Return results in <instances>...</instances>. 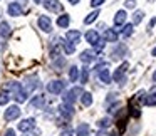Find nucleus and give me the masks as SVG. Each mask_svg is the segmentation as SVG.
I'll list each match as a JSON object with an SVG mask.
<instances>
[{
	"label": "nucleus",
	"instance_id": "6",
	"mask_svg": "<svg viewBox=\"0 0 156 136\" xmlns=\"http://www.w3.org/2000/svg\"><path fill=\"white\" fill-rule=\"evenodd\" d=\"M35 126V119L34 118H27V119H22L20 123L17 124L19 131H29V129H32Z\"/></svg>",
	"mask_w": 156,
	"mask_h": 136
},
{
	"label": "nucleus",
	"instance_id": "20",
	"mask_svg": "<svg viewBox=\"0 0 156 136\" xmlns=\"http://www.w3.org/2000/svg\"><path fill=\"white\" fill-rule=\"evenodd\" d=\"M9 35H10V25H9L7 22H2V24H0V37L7 39Z\"/></svg>",
	"mask_w": 156,
	"mask_h": 136
},
{
	"label": "nucleus",
	"instance_id": "16",
	"mask_svg": "<svg viewBox=\"0 0 156 136\" xmlns=\"http://www.w3.org/2000/svg\"><path fill=\"white\" fill-rule=\"evenodd\" d=\"M124 22H126V12L124 10L116 12V15H114V25H116V27H121Z\"/></svg>",
	"mask_w": 156,
	"mask_h": 136
},
{
	"label": "nucleus",
	"instance_id": "38",
	"mask_svg": "<svg viewBox=\"0 0 156 136\" xmlns=\"http://www.w3.org/2000/svg\"><path fill=\"white\" fill-rule=\"evenodd\" d=\"M67 2H71V4H77L79 0H67Z\"/></svg>",
	"mask_w": 156,
	"mask_h": 136
},
{
	"label": "nucleus",
	"instance_id": "14",
	"mask_svg": "<svg viewBox=\"0 0 156 136\" xmlns=\"http://www.w3.org/2000/svg\"><path fill=\"white\" fill-rule=\"evenodd\" d=\"M59 113H61L62 116H66V118H71V116L74 114V109H72L71 104H61L59 106Z\"/></svg>",
	"mask_w": 156,
	"mask_h": 136
},
{
	"label": "nucleus",
	"instance_id": "27",
	"mask_svg": "<svg viewBox=\"0 0 156 136\" xmlns=\"http://www.w3.org/2000/svg\"><path fill=\"white\" fill-rule=\"evenodd\" d=\"M144 104H146V106H156V92L149 94L148 98L144 99Z\"/></svg>",
	"mask_w": 156,
	"mask_h": 136
},
{
	"label": "nucleus",
	"instance_id": "2",
	"mask_svg": "<svg viewBox=\"0 0 156 136\" xmlns=\"http://www.w3.org/2000/svg\"><path fill=\"white\" fill-rule=\"evenodd\" d=\"M79 94H82V89H81V88H74V89H71V91L64 92V96H62V101H64V104H71V106H72V102H74L76 99L79 98Z\"/></svg>",
	"mask_w": 156,
	"mask_h": 136
},
{
	"label": "nucleus",
	"instance_id": "28",
	"mask_svg": "<svg viewBox=\"0 0 156 136\" xmlns=\"http://www.w3.org/2000/svg\"><path fill=\"white\" fill-rule=\"evenodd\" d=\"M9 99H10V94L7 91H2L0 92V104H7Z\"/></svg>",
	"mask_w": 156,
	"mask_h": 136
},
{
	"label": "nucleus",
	"instance_id": "19",
	"mask_svg": "<svg viewBox=\"0 0 156 136\" xmlns=\"http://www.w3.org/2000/svg\"><path fill=\"white\" fill-rule=\"evenodd\" d=\"M124 54H126V47H124V45H118V47L112 51V55H111V57L116 61V59H121Z\"/></svg>",
	"mask_w": 156,
	"mask_h": 136
},
{
	"label": "nucleus",
	"instance_id": "18",
	"mask_svg": "<svg viewBox=\"0 0 156 136\" xmlns=\"http://www.w3.org/2000/svg\"><path fill=\"white\" fill-rule=\"evenodd\" d=\"M44 104H45V98H44V96H35V98L30 101V108H35V109L42 108Z\"/></svg>",
	"mask_w": 156,
	"mask_h": 136
},
{
	"label": "nucleus",
	"instance_id": "3",
	"mask_svg": "<svg viewBox=\"0 0 156 136\" xmlns=\"http://www.w3.org/2000/svg\"><path fill=\"white\" fill-rule=\"evenodd\" d=\"M66 89V82L61 81V79H57V81H51L47 84V91L52 92V94H59V92H62Z\"/></svg>",
	"mask_w": 156,
	"mask_h": 136
},
{
	"label": "nucleus",
	"instance_id": "7",
	"mask_svg": "<svg viewBox=\"0 0 156 136\" xmlns=\"http://www.w3.org/2000/svg\"><path fill=\"white\" fill-rule=\"evenodd\" d=\"M39 27H41L44 32H51V30H52V22H51V19L45 17V15L39 17Z\"/></svg>",
	"mask_w": 156,
	"mask_h": 136
},
{
	"label": "nucleus",
	"instance_id": "26",
	"mask_svg": "<svg viewBox=\"0 0 156 136\" xmlns=\"http://www.w3.org/2000/svg\"><path fill=\"white\" fill-rule=\"evenodd\" d=\"M98 17H99V12H98V10H94V12H91V14H89V15H87V17H86V19H84V24H86V25H89V24H92V22H94V20H96V19H98Z\"/></svg>",
	"mask_w": 156,
	"mask_h": 136
},
{
	"label": "nucleus",
	"instance_id": "9",
	"mask_svg": "<svg viewBox=\"0 0 156 136\" xmlns=\"http://www.w3.org/2000/svg\"><path fill=\"white\" fill-rule=\"evenodd\" d=\"M81 61L84 62V64H91V62H94V59H96V52L94 51H84V52H81Z\"/></svg>",
	"mask_w": 156,
	"mask_h": 136
},
{
	"label": "nucleus",
	"instance_id": "4",
	"mask_svg": "<svg viewBox=\"0 0 156 136\" xmlns=\"http://www.w3.org/2000/svg\"><path fill=\"white\" fill-rule=\"evenodd\" d=\"M98 76L102 81V84H109L111 82V76H109V69L108 64H99L98 66Z\"/></svg>",
	"mask_w": 156,
	"mask_h": 136
},
{
	"label": "nucleus",
	"instance_id": "34",
	"mask_svg": "<svg viewBox=\"0 0 156 136\" xmlns=\"http://www.w3.org/2000/svg\"><path fill=\"white\" fill-rule=\"evenodd\" d=\"M134 5H136L134 0H126V2H124V7L126 9H134Z\"/></svg>",
	"mask_w": 156,
	"mask_h": 136
},
{
	"label": "nucleus",
	"instance_id": "22",
	"mask_svg": "<svg viewBox=\"0 0 156 136\" xmlns=\"http://www.w3.org/2000/svg\"><path fill=\"white\" fill-rule=\"evenodd\" d=\"M76 133H77V136H87L89 134V126L86 124V123H81V124L77 126V129H76Z\"/></svg>",
	"mask_w": 156,
	"mask_h": 136
},
{
	"label": "nucleus",
	"instance_id": "39",
	"mask_svg": "<svg viewBox=\"0 0 156 136\" xmlns=\"http://www.w3.org/2000/svg\"><path fill=\"white\" fill-rule=\"evenodd\" d=\"M153 55H156V47H154V49H153Z\"/></svg>",
	"mask_w": 156,
	"mask_h": 136
},
{
	"label": "nucleus",
	"instance_id": "17",
	"mask_svg": "<svg viewBox=\"0 0 156 136\" xmlns=\"http://www.w3.org/2000/svg\"><path fill=\"white\" fill-rule=\"evenodd\" d=\"M86 41H87L91 45L98 44L99 42V34L96 30H87V34H86Z\"/></svg>",
	"mask_w": 156,
	"mask_h": 136
},
{
	"label": "nucleus",
	"instance_id": "31",
	"mask_svg": "<svg viewBox=\"0 0 156 136\" xmlns=\"http://www.w3.org/2000/svg\"><path fill=\"white\" fill-rule=\"evenodd\" d=\"M87 79H89V69H82V74H81V82H82V84H87Z\"/></svg>",
	"mask_w": 156,
	"mask_h": 136
},
{
	"label": "nucleus",
	"instance_id": "5",
	"mask_svg": "<svg viewBox=\"0 0 156 136\" xmlns=\"http://www.w3.org/2000/svg\"><path fill=\"white\" fill-rule=\"evenodd\" d=\"M19 116H20V108L15 104V106H10V108L5 111V116H4V118L7 119V121H14V119L19 118Z\"/></svg>",
	"mask_w": 156,
	"mask_h": 136
},
{
	"label": "nucleus",
	"instance_id": "23",
	"mask_svg": "<svg viewBox=\"0 0 156 136\" xmlns=\"http://www.w3.org/2000/svg\"><path fill=\"white\" fill-rule=\"evenodd\" d=\"M61 44L64 45V51H66V54H72V52L76 51V45H74V44H71L69 41H61Z\"/></svg>",
	"mask_w": 156,
	"mask_h": 136
},
{
	"label": "nucleus",
	"instance_id": "15",
	"mask_svg": "<svg viewBox=\"0 0 156 136\" xmlns=\"http://www.w3.org/2000/svg\"><path fill=\"white\" fill-rule=\"evenodd\" d=\"M39 88V79L37 77H29L27 79V84H25V91L27 92H30V91H34V89H37Z\"/></svg>",
	"mask_w": 156,
	"mask_h": 136
},
{
	"label": "nucleus",
	"instance_id": "36",
	"mask_svg": "<svg viewBox=\"0 0 156 136\" xmlns=\"http://www.w3.org/2000/svg\"><path fill=\"white\" fill-rule=\"evenodd\" d=\"M61 136H72V131H71V129H66V131L61 133Z\"/></svg>",
	"mask_w": 156,
	"mask_h": 136
},
{
	"label": "nucleus",
	"instance_id": "13",
	"mask_svg": "<svg viewBox=\"0 0 156 136\" xmlns=\"http://www.w3.org/2000/svg\"><path fill=\"white\" fill-rule=\"evenodd\" d=\"M102 37L108 42H118V34H116V30H112V29H106Z\"/></svg>",
	"mask_w": 156,
	"mask_h": 136
},
{
	"label": "nucleus",
	"instance_id": "33",
	"mask_svg": "<svg viewBox=\"0 0 156 136\" xmlns=\"http://www.w3.org/2000/svg\"><path fill=\"white\" fill-rule=\"evenodd\" d=\"M104 42H101V41H99L98 42V44H94V52H101V51H104Z\"/></svg>",
	"mask_w": 156,
	"mask_h": 136
},
{
	"label": "nucleus",
	"instance_id": "12",
	"mask_svg": "<svg viewBox=\"0 0 156 136\" xmlns=\"http://www.w3.org/2000/svg\"><path fill=\"white\" fill-rule=\"evenodd\" d=\"M128 67H129L128 62H122V64L119 66L118 69H116V72H114V81H121L122 76H124V72H126V69H128Z\"/></svg>",
	"mask_w": 156,
	"mask_h": 136
},
{
	"label": "nucleus",
	"instance_id": "21",
	"mask_svg": "<svg viewBox=\"0 0 156 136\" xmlns=\"http://www.w3.org/2000/svg\"><path fill=\"white\" fill-rule=\"evenodd\" d=\"M81 101H82V106L89 108V106L92 104V94H91V92H82V94H81Z\"/></svg>",
	"mask_w": 156,
	"mask_h": 136
},
{
	"label": "nucleus",
	"instance_id": "35",
	"mask_svg": "<svg viewBox=\"0 0 156 136\" xmlns=\"http://www.w3.org/2000/svg\"><path fill=\"white\" fill-rule=\"evenodd\" d=\"M106 0H91V5L92 7H99V5H102Z\"/></svg>",
	"mask_w": 156,
	"mask_h": 136
},
{
	"label": "nucleus",
	"instance_id": "8",
	"mask_svg": "<svg viewBox=\"0 0 156 136\" xmlns=\"http://www.w3.org/2000/svg\"><path fill=\"white\" fill-rule=\"evenodd\" d=\"M7 12H9V15H12V17H19V15H22V7L17 4V2H12V4L7 7Z\"/></svg>",
	"mask_w": 156,
	"mask_h": 136
},
{
	"label": "nucleus",
	"instance_id": "10",
	"mask_svg": "<svg viewBox=\"0 0 156 136\" xmlns=\"http://www.w3.org/2000/svg\"><path fill=\"white\" fill-rule=\"evenodd\" d=\"M44 7L51 12H59L61 10V4L59 0H44Z\"/></svg>",
	"mask_w": 156,
	"mask_h": 136
},
{
	"label": "nucleus",
	"instance_id": "11",
	"mask_svg": "<svg viewBox=\"0 0 156 136\" xmlns=\"http://www.w3.org/2000/svg\"><path fill=\"white\" fill-rule=\"evenodd\" d=\"M66 41H69L71 44H77L79 41H81V32L79 30H69L67 35H66Z\"/></svg>",
	"mask_w": 156,
	"mask_h": 136
},
{
	"label": "nucleus",
	"instance_id": "37",
	"mask_svg": "<svg viewBox=\"0 0 156 136\" xmlns=\"http://www.w3.org/2000/svg\"><path fill=\"white\" fill-rule=\"evenodd\" d=\"M4 136H15V131H14V129H7Z\"/></svg>",
	"mask_w": 156,
	"mask_h": 136
},
{
	"label": "nucleus",
	"instance_id": "1",
	"mask_svg": "<svg viewBox=\"0 0 156 136\" xmlns=\"http://www.w3.org/2000/svg\"><path fill=\"white\" fill-rule=\"evenodd\" d=\"M10 91H12L14 99L17 102H25V101H27V91L22 88V84H19V82H12V84H10Z\"/></svg>",
	"mask_w": 156,
	"mask_h": 136
},
{
	"label": "nucleus",
	"instance_id": "29",
	"mask_svg": "<svg viewBox=\"0 0 156 136\" xmlns=\"http://www.w3.org/2000/svg\"><path fill=\"white\" fill-rule=\"evenodd\" d=\"M143 17H144V14H143L141 10H138V12H136L134 15H133V24H139Z\"/></svg>",
	"mask_w": 156,
	"mask_h": 136
},
{
	"label": "nucleus",
	"instance_id": "32",
	"mask_svg": "<svg viewBox=\"0 0 156 136\" xmlns=\"http://www.w3.org/2000/svg\"><path fill=\"white\" fill-rule=\"evenodd\" d=\"M122 35H124V37H129V35H133V25H126L124 30H122Z\"/></svg>",
	"mask_w": 156,
	"mask_h": 136
},
{
	"label": "nucleus",
	"instance_id": "24",
	"mask_svg": "<svg viewBox=\"0 0 156 136\" xmlns=\"http://www.w3.org/2000/svg\"><path fill=\"white\" fill-rule=\"evenodd\" d=\"M57 25H59V27H62V29L67 27V25H69V15L67 14L61 15V17L57 19Z\"/></svg>",
	"mask_w": 156,
	"mask_h": 136
},
{
	"label": "nucleus",
	"instance_id": "40",
	"mask_svg": "<svg viewBox=\"0 0 156 136\" xmlns=\"http://www.w3.org/2000/svg\"><path fill=\"white\" fill-rule=\"evenodd\" d=\"M153 79H154V81H156V71H154V74H153Z\"/></svg>",
	"mask_w": 156,
	"mask_h": 136
},
{
	"label": "nucleus",
	"instance_id": "30",
	"mask_svg": "<svg viewBox=\"0 0 156 136\" xmlns=\"http://www.w3.org/2000/svg\"><path fill=\"white\" fill-rule=\"evenodd\" d=\"M98 126H99V128H109V126H111V119H109V118L101 119V121L98 123Z\"/></svg>",
	"mask_w": 156,
	"mask_h": 136
},
{
	"label": "nucleus",
	"instance_id": "41",
	"mask_svg": "<svg viewBox=\"0 0 156 136\" xmlns=\"http://www.w3.org/2000/svg\"><path fill=\"white\" fill-rule=\"evenodd\" d=\"M34 2H35V4H39V2H42V0H34Z\"/></svg>",
	"mask_w": 156,
	"mask_h": 136
},
{
	"label": "nucleus",
	"instance_id": "25",
	"mask_svg": "<svg viewBox=\"0 0 156 136\" xmlns=\"http://www.w3.org/2000/svg\"><path fill=\"white\" fill-rule=\"evenodd\" d=\"M79 77V69L76 67V66H72L71 71H69V79H71V82H76Z\"/></svg>",
	"mask_w": 156,
	"mask_h": 136
}]
</instances>
